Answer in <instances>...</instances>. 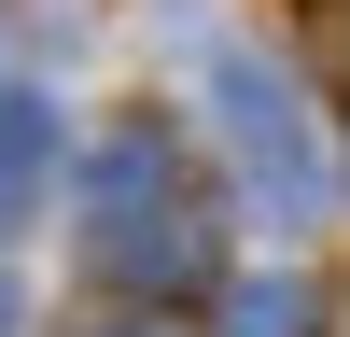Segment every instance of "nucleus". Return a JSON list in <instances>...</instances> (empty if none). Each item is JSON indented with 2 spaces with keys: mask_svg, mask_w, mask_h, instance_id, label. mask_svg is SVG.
<instances>
[{
  "mask_svg": "<svg viewBox=\"0 0 350 337\" xmlns=\"http://www.w3.org/2000/svg\"><path fill=\"white\" fill-rule=\"evenodd\" d=\"M28 183H42V112H28V99H0V225L28 211Z\"/></svg>",
  "mask_w": 350,
  "mask_h": 337,
  "instance_id": "nucleus-3",
  "label": "nucleus"
},
{
  "mask_svg": "<svg viewBox=\"0 0 350 337\" xmlns=\"http://www.w3.org/2000/svg\"><path fill=\"white\" fill-rule=\"evenodd\" d=\"M70 239L112 295H196L211 281V183L168 112H112L70 168Z\"/></svg>",
  "mask_w": 350,
  "mask_h": 337,
  "instance_id": "nucleus-1",
  "label": "nucleus"
},
{
  "mask_svg": "<svg viewBox=\"0 0 350 337\" xmlns=\"http://www.w3.org/2000/svg\"><path fill=\"white\" fill-rule=\"evenodd\" d=\"M196 112H211V155L239 168V197L267 225H308L336 197V155H323V112H308V84L280 71L267 42H211V71H196Z\"/></svg>",
  "mask_w": 350,
  "mask_h": 337,
  "instance_id": "nucleus-2",
  "label": "nucleus"
},
{
  "mask_svg": "<svg viewBox=\"0 0 350 337\" xmlns=\"http://www.w3.org/2000/svg\"><path fill=\"white\" fill-rule=\"evenodd\" d=\"M98 337H196V323H168V309H126V323H98Z\"/></svg>",
  "mask_w": 350,
  "mask_h": 337,
  "instance_id": "nucleus-4",
  "label": "nucleus"
}]
</instances>
